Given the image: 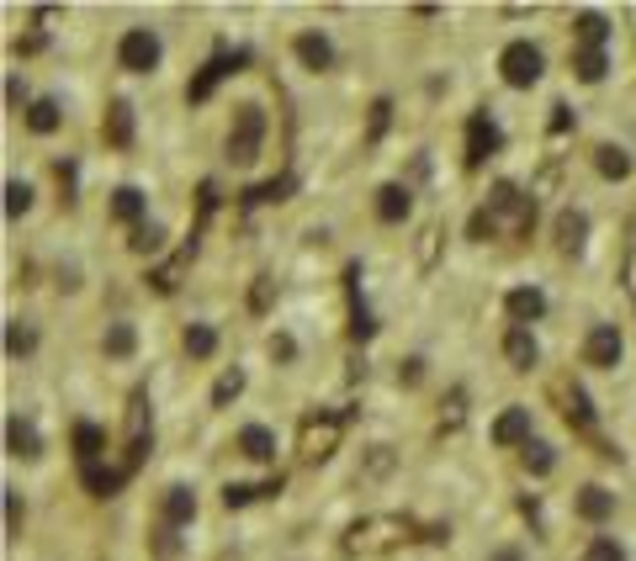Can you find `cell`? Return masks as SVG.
<instances>
[{"label": "cell", "instance_id": "6da1fadb", "mask_svg": "<svg viewBox=\"0 0 636 561\" xmlns=\"http://www.w3.org/2000/svg\"><path fill=\"white\" fill-rule=\"evenodd\" d=\"M260 144H266V112H260V106H239V112H234V127H228V159H234V165H255V159H260Z\"/></svg>", "mask_w": 636, "mask_h": 561}, {"label": "cell", "instance_id": "7a4b0ae2", "mask_svg": "<svg viewBox=\"0 0 636 561\" xmlns=\"http://www.w3.org/2000/svg\"><path fill=\"white\" fill-rule=\"evenodd\" d=\"M159 54H165V43H159V32L149 27H127L118 43V64L127 75H154L159 69Z\"/></svg>", "mask_w": 636, "mask_h": 561}, {"label": "cell", "instance_id": "3957f363", "mask_svg": "<svg viewBox=\"0 0 636 561\" xmlns=\"http://www.w3.org/2000/svg\"><path fill=\"white\" fill-rule=\"evenodd\" d=\"M542 48L536 43H510L504 54H499V75H504V86L515 90H531L536 80H542Z\"/></svg>", "mask_w": 636, "mask_h": 561}, {"label": "cell", "instance_id": "277c9868", "mask_svg": "<svg viewBox=\"0 0 636 561\" xmlns=\"http://www.w3.org/2000/svg\"><path fill=\"white\" fill-rule=\"evenodd\" d=\"M621 350H626V339H621V328L615 324H594L589 328V339H583V360H589L594 371L621 366Z\"/></svg>", "mask_w": 636, "mask_h": 561}, {"label": "cell", "instance_id": "5b68a950", "mask_svg": "<svg viewBox=\"0 0 636 561\" xmlns=\"http://www.w3.org/2000/svg\"><path fill=\"white\" fill-rule=\"evenodd\" d=\"M239 64H244L239 54H234V59H228V54H217L212 64H202V75H197V80L186 86V101H191V106H202V101H208L212 90H217V80H223V75H234Z\"/></svg>", "mask_w": 636, "mask_h": 561}, {"label": "cell", "instance_id": "8992f818", "mask_svg": "<svg viewBox=\"0 0 636 561\" xmlns=\"http://www.w3.org/2000/svg\"><path fill=\"white\" fill-rule=\"evenodd\" d=\"M493 445H531V408H504L493 418Z\"/></svg>", "mask_w": 636, "mask_h": 561}, {"label": "cell", "instance_id": "52a82bcc", "mask_svg": "<svg viewBox=\"0 0 636 561\" xmlns=\"http://www.w3.org/2000/svg\"><path fill=\"white\" fill-rule=\"evenodd\" d=\"M493 148H499V127L488 122V112H478L472 127H467V165H483Z\"/></svg>", "mask_w": 636, "mask_h": 561}, {"label": "cell", "instance_id": "ba28073f", "mask_svg": "<svg viewBox=\"0 0 636 561\" xmlns=\"http://www.w3.org/2000/svg\"><path fill=\"white\" fill-rule=\"evenodd\" d=\"M578 514H583L589 525H605L610 514H615V493H605L600 482H589V487H578Z\"/></svg>", "mask_w": 636, "mask_h": 561}, {"label": "cell", "instance_id": "9c48e42d", "mask_svg": "<svg viewBox=\"0 0 636 561\" xmlns=\"http://www.w3.org/2000/svg\"><path fill=\"white\" fill-rule=\"evenodd\" d=\"M504 307H510V318H515L520 328H531V324H536V318H542V313H546V296L536 292V287H515Z\"/></svg>", "mask_w": 636, "mask_h": 561}, {"label": "cell", "instance_id": "30bf717a", "mask_svg": "<svg viewBox=\"0 0 636 561\" xmlns=\"http://www.w3.org/2000/svg\"><path fill=\"white\" fill-rule=\"evenodd\" d=\"M504 355H510V366H515V371H531V366H536V339H531V328H510V334H504Z\"/></svg>", "mask_w": 636, "mask_h": 561}, {"label": "cell", "instance_id": "8fae6325", "mask_svg": "<svg viewBox=\"0 0 636 561\" xmlns=\"http://www.w3.org/2000/svg\"><path fill=\"white\" fill-rule=\"evenodd\" d=\"M239 456H249V461H276V435L266 429V424L239 429Z\"/></svg>", "mask_w": 636, "mask_h": 561}, {"label": "cell", "instance_id": "7c38bea8", "mask_svg": "<svg viewBox=\"0 0 636 561\" xmlns=\"http://www.w3.org/2000/svg\"><path fill=\"white\" fill-rule=\"evenodd\" d=\"M409 207H414L409 186H382V191H377V217H382V223H403Z\"/></svg>", "mask_w": 636, "mask_h": 561}, {"label": "cell", "instance_id": "4fadbf2b", "mask_svg": "<svg viewBox=\"0 0 636 561\" xmlns=\"http://www.w3.org/2000/svg\"><path fill=\"white\" fill-rule=\"evenodd\" d=\"M298 59H303L308 69H330L334 64L330 37H324V32H303V37H298Z\"/></svg>", "mask_w": 636, "mask_h": 561}, {"label": "cell", "instance_id": "5bb4252c", "mask_svg": "<svg viewBox=\"0 0 636 561\" xmlns=\"http://www.w3.org/2000/svg\"><path fill=\"white\" fill-rule=\"evenodd\" d=\"M583 234H589V217L578 207H568V212H557V244L573 255V249H583Z\"/></svg>", "mask_w": 636, "mask_h": 561}, {"label": "cell", "instance_id": "9a60e30c", "mask_svg": "<svg viewBox=\"0 0 636 561\" xmlns=\"http://www.w3.org/2000/svg\"><path fill=\"white\" fill-rule=\"evenodd\" d=\"M573 32H578V43H583V48H605L610 22L600 16V11H578V16H573Z\"/></svg>", "mask_w": 636, "mask_h": 561}, {"label": "cell", "instance_id": "2e32d148", "mask_svg": "<svg viewBox=\"0 0 636 561\" xmlns=\"http://www.w3.org/2000/svg\"><path fill=\"white\" fill-rule=\"evenodd\" d=\"M107 138L118 148L133 144V106H127V101H112V112H107Z\"/></svg>", "mask_w": 636, "mask_h": 561}, {"label": "cell", "instance_id": "e0dca14e", "mask_svg": "<svg viewBox=\"0 0 636 561\" xmlns=\"http://www.w3.org/2000/svg\"><path fill=\"white\" fill-rule=\"evenodd\" d=\"M605 48H578L573 54V75L583 80V86H594V80H605Z\"/></svg>", "mask_w": 636, "mask_h": 561}, {"label": "cell", "instance_id": "ac0fdd59", "mask_svg": "<svg viewBox=\"0 0 636 561\" xmlns=\"http://www.w3.org/2000/svg\"><path fill=\"white\" fill-rule=\"evenodd\" d=\"M165 519H170V525L197 519V493H191V487H170V493H165Z\"/></svg>", "mask_w": 636, "mask_h": 561}, {"label": "cell", "instance_id": "d6986e66", "mask_svg": "<svg viewBox=\"0 0 636 561\" xmlns=\"http://www.w3.org/2000/svg\"><path fill=\"white\" fill-rule=\"evenodd\" d=\"M101 450H107V435H101L96 424H75V456H80L86 467H96Z\"/></svg>", "mask_w": 636, "mask_h": 561}, {"label": "cell", "instance_id": "ffe728a7", "mask_svg": "<svg viewBox=\"0 0 636 561\" xmlns=\"http://www.w3.org/2000/svg\"><path fill=\"white\" fill-rule=\"evenodd\" d=\"M5 445H11V456H37V429L27 418H11L5 424Z\"/></svg>", "mask_w": 636, "mask_h": 561}, {"label": "cell", "instance_id": "44dd1931", "mask_svg": "<svg viewBox=\"0 0 636 561\" xmlns=\"http://www.w3.org/2000/svg\"><path fill=\"white\" fill-rule=\"evenodd\" d=\"M112 217H122V223H138V217H144V191H138V186H122L118 197H112Z\"/></svg>", "mask_w": 636, "mask_h": 561}, {"label": "cell", "instance_id": "7402d4cb", "mask_svg": "<svg viewBox=\"0 0 636 561\" xmlns=\"http://www.w3.org/2000/svg\"><path fill=\"white\" fill-rule=\"evenodd\" d=\"M600 176H605V180H626V176H632V154H626V148H615V144H605V148H600Z\"/></svg>", "mask_w": 636, "mask_h": 561}, {"label": "cell", "instance_id": "603a6c76", "mask_svg": "<svg viewBox=\"0 0 636 561\" xmlns=\"http://www.w3.org/2000/svg\"><path fill=\"white\" fill-rule=\"evenodd\" d=\"M212 350H217V334H212L208 324H191V328H186V355H191V360H208Z\"/></svg>", "mask_w": 636, "mask_h": 561}, {"label": "cell", "instance_id": "cb8c5ba5", "mask_svg": "<svg viewBox=\"0 0 636 561\" xmlns=\"http://www.w3.org/2000/svg\"><path fill=\"white\" fill-rule=\"evenodd\" d=\"M27 127H32V133H54V127H59V101H32V106H27Z\"/></svg>", "mask_w": 636, "mask_h": 561}, {"label": "cell", "instance_id": "d4e9b609", "mask_svg": "<svg viewBox=\"0 0 636 561\" xmlns=\"http://www.w3.org/2000/svg\"><path fill=\"white\" fill-rule=\"evenodd\" d=\"M583 561H626V546H621L615 535H594L589 551H583Z\"/></svg>", "mask_w": 636, "mask_h": 561}, {"label": "cell", "instance_id": "484cf974", "mask_svg": "<svg viewBox=\"0 0 636 561\" xmlns=\"http://www.w3.org/2000/svg\"><path fill=\"white\" fill-rule=\"evenodd\" d=\"M239 392H244V371H223V377H217V386H212V408H228Z\"/></svg>", "mask_w": 636, "mask_h": 561}, {"label": "cell", "instance_id": "4316f807", "mask_svg": "<svg viewBox=\"0 0 636 561\" xmlns=\"http://www.w3.org/2000/svg\"><path fill=\"white\" fill-rule=\"evenodd\" d=\"M122 476H127V472H101V467H86V487H91L96 498H112V493L122 487Z\"/></svg>", "mask_w": 636, "mask_h": 561}, {"label": "cell", "instance_id": "83f0119b", "mask_svg": "<svg viewBox=\"0 0 636 561\" xmlns=\"http://www.w3.org/2000/svg\"><path fill=\"white\" fill-rule=\"evenodd\" d=\"M334 435H339V424H308V435H303V450L308 456H330V445H334Z\"/></svg>", "mask_w": 636, "mask_h": 561}, {"label": "cell", "instance_id": "f1b7e54d", "mask_svg": "<svg viewBox=\"0 0 636 561\" xmlns=\"http://www.w3.org/2000/svg\"><path fill=\"white\" fill-rule=\"evenodd\" d=\"M133 345H138V339H133V324H112V328H107V355H112V360L133 355Z\"/></svg>", "mask_w": 636, "mask_h": 561}, {"label": "cell", "instance_id": "f546056e", "mask_svg": "<svg viewBox=\"0 0 636 561\" xmlns=\"http://www.w3.org/2000/svg\"><path fill=\"white\" fill-rule=\"evenodd\" d=\"M27 207H32V186H27V180H5V212H11V217H22Z\"/></svg>", "mask_w": 636, "mask_h": 561}, {"label": "cell", "instance_id": "4dcf8cb0", "mask_svg": "<svg viewBox=\"0 0 636 561\" xmlns=\"http://www.w3.org/2000/svg\"><path fill=\"white\" fill-rule=\"evenodd\" d=\"M525 467H531V472H536V476H546V472H551V467H557V456H551V445H542V440H531V445H525Z\"/></svg>", "mask_w": 636, "mask_h": 561}, {"label": "cell", "instance_id": "1f68e13d", "mask_svg": "<svg viewBox=\"0 0 636 561\" xmlns=\"http://www.w3.org/2000/svg\"><path fill=\"white\" fill-rule=\"evenodd\" d=\"M5 350H11V355H32V350H37V334H32L27 324H11V328H5Z\"/></svg>", "mask_w": 636, "mask_h": 561}, {"label": "cell", "instance_id": "d6a6232c", "mask_svg": "<svg viewBox=\"0 0 636 561\" xmlns=\"http://www.w3.org/2000/svg\"><path fill=\"white\" fill-rule=\"evenodd\" d=\"M159 244H165V234H159L154 223H138V228H133V249H138V255H159Z\"/></svg>", "mask_w": 636, "mask_h": 561}, {"label": "cell", "instance_id": "836d02e7", "mask_svg": "<svg viewBox=\"0 0 636 561\" xmlns=\"http://www.w3.org/2000/svg\"><path fill=\"white\" fill-rule=\"evenodd\" d=\"M276 487H281V482H266V487H244V482H234V487L223 493V503H228V508H239V503L260 498V493H276Z\"/></svg>", "mask_w": 636, "mask_h": 561}, {"label": "cell", "instance_id": "e575fe53", "mask_svg": "<svg viewBox=\"0 0 636 561\" xmlns=\"http://www.w3.org/2000/svg\"><path fill=\"white\" fill-rule=\"evenodd\" d=\"M287 191H292V180H271V186H255V191H249V202H281Z\"/></svg>", "mask_w": 636, "mask_h": 561}, {"label": "cell", "instance_id": "d590c367", "mask_svg": "<svg viewBox=\"0 0 636 561\" xmlns=\"http://www.w3.org/2000/svg\"><path fill=\"white\" fill-rule=\"evenodd\" d=\"M5 525H11V535H22V498L5 487Z\"/></svg>", "mask_w": 636, "mask_h": 561}, {"label": "cell", "instance_id": "8d00e7d4", "mask_svg": "<svg viewBox=\"0 0 636 561\" xmlns=\"http://www.w3.org/2000/svg\"><path fill=\"white\" fill-rule=\"evenodd\" d=\"M388 112H393L388 101H377V106H371V138H382V127H388Z\"/></svg>", "mask_w": 636, "mask_h": 561}, {"label": "cell", "instance_id": "74e56055", "mask_svg": "<svg viewBox=\"0 0 636 561\" xmlns=\"http://www.w3.org/2000/svg\"><path fill=\"white\" fill-rule=\"evenodd\" d=\"M493 234H499V223H493L488 212H478V217H472V238H493Z\"/></svg>", "mask_w": 636, "mask_h": 561}, {"label": "cell", "instance_id": "f35d334b", "mask_svg": "<svg viewBox=\"0 0 636 561\" xmlns=\"http://www.w3.org/2000/svg\"><path fill=\"white\" fill-rule=\"evenodd\" d=\"M493 561H520V557H515V551H499V557H493Z\"/></svg>", "mask_w": 636, "mask_h": 561}]
</instances>
